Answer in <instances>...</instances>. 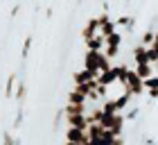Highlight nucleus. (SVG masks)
I'll return each instance as SVG.
<instances>
[{
  "instance_id": "nucleus-11",
  "label": "nucleus",
  "mask_w": 158,
  "mask_h": 145,
  "mask_svg": "<svg viewBox=\"0 0 158 145\" xmlns=\"http://www.w3.org/2000/svg\"><path fill=\"white\" fill-rule=\"evenodd\" d=\"M122 41H124V36H122L118 30L113 32V34H109V36H104V46H111V48H120Z\"/></svg>"
},
{
  "instance_id": "nucleus-6",
  "label": "nucleus",
  "mask_w": 158,
  "mask_h": 145,
  "mask_svg": "<svg viewBox=\"0 0 158 145\" xmlns=\"http://www.w3.org/2000/svg\"><path fill=\"white\" fill-rule=\"evenodd\" d=\"M97 34V16H93V18H88V23L84 25V30H81V39L84 41H88L90 36H95Z\"/></svg>"
},
{
  "instance_id": "nucleus-23",
  "label": "nucleus",
  "mask_w": 158,
  "mask_h": 145,
  "mask_svg": "<svg viewBox=\"0 0 158 145\" xmlns=\"http://www.w3.org/2000/svg\"><path fill=\"white\" fill-rule=\"evenodd\" d=\"M18 11H20V7H18V5H14V7H11V11H9V16H11V18H16V16H18Z\"/></svg>"
},
{
  "instance_id": "nucleus-5",
  "label": "nucleus",
  "mask_w": 158,
  "mask_h": 145,
  "mask_svg": "<svg viewBox=\"0 0 158 145\" xmlns=\"http://www.w3.org/2000/svg\"><path fill=\"white\" fill-rule=\"evenodd\" d=\"M66 120H68V127H75V129H86V127H88L86 113H79V116H66Z\"/></svg>"
},
{
  "instance_id": "nucleus-22",
  "label": "nucleus",
  "mask_w": 158,
  "mask_h": 145,
  "mask_svg": "<svg viewBox=\"0 0 158 145\" xmlns=\"http://www.w3.org/2000/svg\"><path fill=\"white\" fill-rule=\"evenodd\" d=\"M109 145H124V136H113Z\"/></svg>"
},
{
  "instance_id": "nucleus-2",
  "label": "nucleus",
  "mask_w": 158,
  "mask_h": 145,
  "mask_svg": "<svg viewBox=\"0 0 158 145\" xmlns=\"http://www.w3.org/2000/svg\"><path fill=\"white\" fill-rule=\"evenodd\" d=\"M66 143L86 145V143H88V134H86V129H75V127H68V129H66Z\"/></svg>"
},
{
  "instance_id": "nucleus-9",
  "label": "nucleus",
  "mask_w": 158,
  "mask_h": 145,
  "mask_svg": "<svg viewBox=\"0 0 158 145\" xmlns=\"http://www.w3.org/2000/svg\"><path fill=\"white\" fill-rule=\"evenodd\" d=\"M133 61H135V66H140V64H149V59H147V48H142L140 43L133 48Z\"/></svg>"
},
{
  "instance_id": "nucleus-7",
  "label": "nucleus",
  "mask_w": 158,
  "mask_h": 145,
  "mask_svg": "<svg viewBox=\"0 0 158 145\" xmlns=\"http://www.w3.org/2000/svg\"><path fill=\"white\" fill-rule=\"evenodd\" d=\"M133 72H135L140 79H147V77H154V75H156V66H152V64H140V66H135Z\"/></svg>"
},
{
  "instance_id": "nucleus-20",
  "label": "nucleus",
  "mask_w": 158,
  "mask_h": 145,
  "mask_svg": "<svg viewBox=\"0 0 158 145\" xmlns=\"http://www.w3.org/2000/svg\"><path fill=\"white\" fill-rule=\"evenodd\" d=\"M129 18H131V16H118L115 20H113V25H115V30H118V27H127Z\"/></svg>"
},
{
  "instance_id": "nucleus-14",
  "label": "nucleus",
  "mask_w": 158,
  "mask_h": 145,
  "mask_svg": "<svg viewBox=\"0 0 158 145\" xmlns=\"http://www.w3.org/2000/svg\"><path fill=\"white\" fill-rule=\"evenodd\" d=\"M11 98H16V102H18V104H23V102H25V98H27V84H25V82H18V91L14 93Z\"/></svg>"
},
{
  "instance_id": "nucleus-8",
  "label": "nucleus",
  "mask_w": 158,
  "mask_h": 145,
  "mask_svg": "<svg viewBox=\"0 0 158 145\" xmlns=\"http://www.w3.org/2000/svg\"><path fill=\"white\" fill-rule=\"evenodd\" d=\"M140 46H142V48H152V46H156V30H154V27H149V30L140 36Z\"/></svg>"
},
{
  "instance_id": "nucleus-3",
  "label": "nucleus",
  "mask_w": 158,
  "mask_h": 145,
  "mask_svg": "<svg viewBox=\"0 0 158 145\" xmlns=\"http://www.w3.org/2000/svg\"><path fill=\"white\" fill-rule=\"evenodd\" d=\"M99 59H102V52H93V50H88L86 57H84V68L90 70V72H99V70H97Z\"/></svg>"
},
{
  "instance_id": "nucleus-17",
  "label": "nucleus",
  "mask_w": 158,
  "mask_h": 145,
  "mask_svg": "<svg viewBox=\"0 0 158 145\" xmlns=\"http://www.w3.org/2000/svg\"><path fill=\"white\" fill-rule=\"evenodd\" d=\"M147 59H149V64H152V66H156V61H158V50H156V46L147 48Z\"/></svg>"
},
{
  "instance_id": "nucleus-21",
  "label": "nucleus",
  "mask_w": 158,
  "mask_h": 145,
  "mask_svg": "<svg viewBox=\"0 0 158 145\" xmlns=\"http://www.w3.org/2000/svg\"><path fill=\"white\" fill-rule=\"evenodd\" d=\"M124 30H127L129 34H131V32L135 30V18H133V16H131V18H129V23H127V27H124Z\"/></svg>"
},
{
  "instance_id": "nucleus-13",
  "label": "nucleus",
  "mask_w": 158,
  "mask_h": 145,
  "mask_svg": "<svg viewBox=\"0 0 158 145\" xmlns=\"http://www.w3.org/2000/svg\"><path fill=\"white\" fill-rule=\"evenodd\" d=\"M14 86H16V72H9V77H7V82H5V98L14 95Z\"/></svg>"
},
{
  "instance_id": "nucleus-16",
  "label": "nucleus",
  "mask_w": 158,
  "mask_h": 145,
  "mask_svg": "<svg viewBox=\"0 0 158 145\" xmlns=\"http://www.w3.org/2000/svg\"><path fill=\"white\" fill-rule=\"evenodd\" d=\"M32 43H34V36H25V41H23V59H27V55H30V50H32Z\"/></svg>"
},
{
  "instance_id": "nucleus-12",
  "label": "nucleus",
  "mask_w": 158,
  "mask_h": 145,
  "mask_svg": "<svg viewBox=\"0 0 158 145\" xmlns=\"http://www.w3.org/2000/svg\"><path fill=\"white\" fill-rule=\"evenodd\" d=\"M129 102H131V95H129L127 91H122V95L113 100V104H115V111H118V113H122V109H127V107H129Z\"/></svg>"
},
{
  "instance_id": "nucleus-18",
  "label": "nucleus",
  "mask_w": 158,
  "mask_h": 145,
  "mask_svg": "<svg viewBox=\"0 0 158 145\" xmlns=\"http://www.w3.org/2000/svg\"><path fill=\"white\" fill-rule=\"evenodd\" d=\"M23 118H25V109L23 107H18V111H16V118H14V127H20V125H23Z\"/></svg>"
},
{
  "instance_id": "nucleus-10",
  "label": "nucleus",
  "mask_w": 158,
  "mask_h": 145,
  "mask_svg": "<svg viewBox=\"0 0 158 145\" xmlns=\"http://www.w3.org/2000/svg\"><path fill=\"white\" fill-rule=\"evenodd\" d=\"M86 48H88V50H93V52H102V48H104V39H102L99 34L90 36V39L86 41Z\"/></svg>"
},
{
  "instance_id": "nucleus-19",
  "label": "nucleus",
  "mask_w": 158,
  "mask_h": 145,
  "mask_svg": "<svg viewBox=\"0 0 158 145\" xmlns=\"http://www.w3.org/2000/svg\"><path fill=\"white\" fill-rule=\"evenodd\" d=\"M138 116H140V107H131V111H129L127 116L122 113V118H124V120H135Z\"/></svg>"
},
{
  "instance_id": "nucleus-4",
  "label": "nucleus",
  "mask_w": 158,
  "mask_h": 145,
  "mask_svg": "<svg viewBox=\"0 0 158 145\" xmlns=\"http://www.w3.org/2000/svg\"><path fill=\"white\" fill-rule=\"evenodd\" d=\"M97 75H99V72H90V70H86V68L77 70L75 75H73L75 86H77V84H86V82H90V79H97Z\"/></svg>"
},
{
  "instance_id": "nucleus-15",
  "label": "nucleus",
  "mask_w": 158,
  "mask_h": 145,
  "mask_svg": "<svg viewBox=\"0 0 158 145\" xmlns=\"http://www.w3.org/2000/svg\"><path fill=\"white\" fill-rule=\"evenodd\" d=\"M88 100H86L81 93H77V91H70L68 93V104H86Z\"/></svg>"
},
{
  "instance_id": "nucleus-1",
  "label": "nucleus",
  "mask_w": 158,
  "mask_h": 145,
  "mask_svg": "<svg viewBox=\"0 0 158 145\" xmlns=\"http://www.w3.org/2000/svg\"><path fill=\"white\" fill-rule=\"evenodd\" d=\"M122 86H124V91H127L131 98H133V95H142V93H145V89H142V79L135 75L131 68L127 70V77H124V84H122Z\"/></svg>"
},
{
  "instance_id": "nucleus-24",
  "label": "nucleus",
  "mask_w": 158,
  "mask_h": 145,
  "mask_svg": "<svg viewBox=\"0 0 158 145\" xmlns=\"http://www.w3.org/2000/svg\"><path fill=\"white\" fill-rule=\"evenodd\" d=\"M124 2H129V0H124Z\"/></svg>"
}]
</instances>
